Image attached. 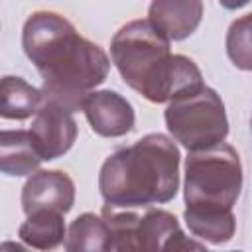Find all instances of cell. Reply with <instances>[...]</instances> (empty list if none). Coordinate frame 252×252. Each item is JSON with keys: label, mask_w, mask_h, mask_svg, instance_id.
I'll use <instances>...</instances> for the list:
<instances>
[{"label": "cell", "mask_w": 252, "mask_h": 252, "mask_svg": "<svg viewBox=\"0 0 252 252\" xmlns=\"http://www.w3.org/2000/svg\"><path fill=\"white\" fill-rule=\"evenodd\" d=\"M65 220L63 213L53 209H37L28 213V219L20 224V240L37 250H55L65 240Z\"/></svg>", "instance_id": "4fadbf2b"}, {"label": "cell", "mask_w": 252, "mask_h": 252, "mask_svg": "<svg viewBox=\"0 0 252 252\" xmlns=\"http://www.w3.org/2000/svg\"><path fill=\"white\" fill-rule=\"evenodd\" d=\"M203 12V0H152L148 22L167 41H183L199 28Z\"/></svg>", "instance_id": "30bf717a"}, {"label": "cell", "mask_w": 252, "mask_h": 252, "mask_svg": "<svg viewBox=\"0 0 252 252\" xmlns=\"http://www.w3.org/2000/svg\"><path fill=\"white\" fill-rule=\"evenodd\" d=\"M63 246L67 252H83V250L108 252L110 234H108V226H106L104 219L100 215H94V213L79 215L71 222L69 230L65 232Z\"/></svg>", "instance_id": "9a60e30c"}, {"label": "cell", "mask_w": 252, "mask_h": 252, "mask_svg": "<svg viewBox=\"0 0 252 252\" xmlns=\"http://www.w3.org/2000/svg\"><path fill=\"white\" fill-rule=\"evenodd\" d=\"M41 104V91L22 77H0V118L28 120Z\"/></svg>", "instance_id": "5bb4252c"}, {"label": "cell", "mask_w": 252, "mask_h": 252, "mask_svg": "<svg viewBox=\"0 0 252 252\" xmlns=\"http://www.w3.org/2000/svg\"><path fill=\"white\" fill-rule=\"evenodd\" d=\"M77 132L79 128L73 118V112L53 102L39 104L30 128L33 146L43 161H51L65 156L73 148Z\"/></svg>", "instance_id": "52a82bcc"}, {"label": "cell", "mask_w": 252, "mask_h": 252, "mask_svg": "<svg viewBox=\"0 0 252 252\" xmlns=\"http://www.w3.org/2000/svg\"><path fill=\"white\" fill-rule=\"evenodd\" d=\"M179 148L159 132L146 134L128 148L112 152L98 173V191L106 205L148 209L169 203L179 189Z\"/></svg>", "instance_id": "7a4b0ae2"}, {"label": "cell", "mask_w": 252, "mask_h": 252, "mask_svg": "<svg viewBox=\"0 0 252 252\" xmlns=\"http://www.w3.org/2000/svg\"><path fill=\"white\" fill-rule=\"evenodd\" d=\"M22 47L41 75V102H53L69 112L81 110L83 98L102 85L110 71L104 49L79 35L57 12H33L22 28Z\"/></svg>", "instance_id": "6da1fadb"}, {"label": "cell", "mask_w": 252, "mask_h": 252, "mask_svg": "<svg viewBox=\"0 0 252 252\" xmlns=\"http://www.w3.org/2000/svg\"><path fill=\"white\" fill-rule=\"evenodd\" d=\"M30 130H0V173L24 177L41 165Z\"/></svg>", "instance_id": "8fae6325"}, {"label": "cell", "mask_w": 252, "mask_h": 252, "mask_svg": "<svg viewBox=\"0 0 252 252\" xmlns=\"http://www.w3.org/2000/svg\"><path fill=\"white\" fill-rule=\"evenodd\" d=\"M169 43L148 20L124 24L110 41V57L124 83L156 104L205 85L197 63L171 53Z\"/></svg>", "instance_id": "3957f363"}, {"label": "cell", "mask_w": 252, "mask_h": 252, "mask_svg": "<svg viewBox=\"0 0 252 252\" xmlns=\"http://www.w3.org/2000/svg\"><path fill=\"white\" fill-rule=\"evenodd\" d=\"M205 244L185 236L179 220L173 213L163 209H152L144 215L136 213L132 228L134 252H171V250H203Z\"/></svg>", "instance_id": "8992f818"}, {"label": "cell", "mask_w": 252, "mask_h": 252, "mask_svg": "<svg viewBox=\"0 0 252 252\" xmlns=\"http://www.w3.org/2000/svg\"><path fill=\"white\" fill-rule=\"evenodd\" d=\"M165 126L187 152L205 150L228 136V118L220 94L201 85L167 102Z\"/></svg>", "instance_id": "5b68a950"}, {"label": "cell", "mask_w": 252, "mask_h": 252, "mask_svg": "<svg viewBox=\"0 0 252 252\" xmlns=\"http://www.w3.org/2000/svg\"><path fill=\"white\" fill-rule=\"evenodd\" d=\"M252 14H246L234 20L226 32V55L234 63V67L242 71L252 69Z\"/></svg>", "instance_id": "2e32d148"}, {"label": "cell", "mask_w": 252, "mask_h": 252, "mask_svg": "<svg viewBox=\"0 0 252 252\" xmlns=\"http://www.w3.org/2000/svg\"><path fill=\"white\" fill-rule=\"evenodd\" d=\"M75 203V183L61 169H35L22 187V209H53L67 215Z\"/></svg>", "instance_id": "9c48e42d"}, {"label": "cell", "mask_w": 252, "mask_h": 252, "mask_svg": "<svg viewBox=\"0 0 252 252\" xmlns=\"http://www.w3.org/2000/svg\"><path fill=\"white\" fill-rule=\"evenodd\" d=\"M185 207L232 209L242 191V165L238 152L224 140L189 152L183 163Z\"/></svg>", "instance_id": "277c9868"}, {"label": "cell", "mask_w": 252, "mask_h": 252, "mask_svg": "<svg viewBox=\"0 0 252 252\" xmlns=\"http://www.w3.org/2000/svg\"><path fill=\"white\" fill-rule=\"evenodd\" d=\"M81 110L93 132L102 138H120L134 130V106L116 91H91L83 98Z\"/></svg>", "instance_id": "ba28073f"}, {"label": "cell", "mask_w": 252, "mask_h": 252, "mask_svg": "<svg viewBox=\"0 0 252 252\" xmlns=\"http://www.w3.org/2000/svg\"><path fill=\"white\" fill-rule=\"evenodd\" d=\"M183 220L195 238L211 244H224L236 232V217L232 209L185 207Z\"/></svg>", "instance_id": "7c38bea8"}, {"label": "cell", "mask_w": 252, "mask_h": 252, "mask_svg": "<svg viewBox=\"0 0 252 252\" xmlns=\"http://www.w3.org/2000/svg\"><path fill=\"white\" fill-rule=\"evenodd\" d=\"M219 2H220V6L226 8V10H238V8H244L250 0H219Z\"/></svg>", "instance_id": "e0dca14e"}]
</instances>
